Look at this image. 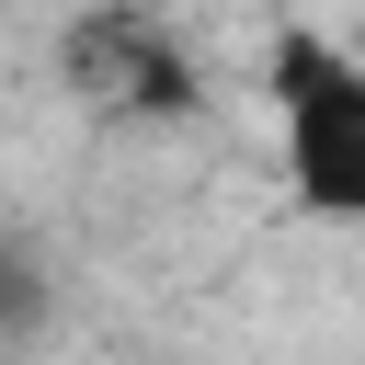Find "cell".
Returning <instances> with one entry per match:
<instances>
[{
    "mask_svg": "<svg viewBox=\"0 0 365 365\" xmlns=\"http://www.w3.org/2000/svg\"><path fill=\"white\" fill-rule=\"evenodd\" d=\"M262 114H274V171H285L297 217L365 228V46L285 23L262 57Z\"/></svg>",
    "mask_w": 365,
    "mask_h": 365,
    "instance_id": "6da1fadb",
    "label": "cell"
},
{
    "mask_svg": "<svg viewBox=\"0 0 365 365\" xmlns=\"http://www.w3.org/2000/svg\"><path fill=\"white\" fill-rule=\"evenodd\" d=\"M68 68H80L91 103H125V114H182L194 103V68H182V46L148 11H91L68 34Z\"/></svg>",
    "mask_w": 365,
    "mask_h": 365,
    "instance_id": "7a4b0ae2",
    "label": "cell"
},
{
    "mask_svg": "<svg viewBox=\"0 0 365 365\" xmlns=\"http://www.w3.org/2000/svg\"><path fill=\"white\" fill-rule=\"evenodd\" d=\"M34 319H46V262H34V251H11V240H0V331H11V342H23V331H34Z\"/></svg>",
    "mask_w": 365,
    "mask_h": 365,
    "instance_id": "3957f363",
    "label": "cell"
}]
</instances>
